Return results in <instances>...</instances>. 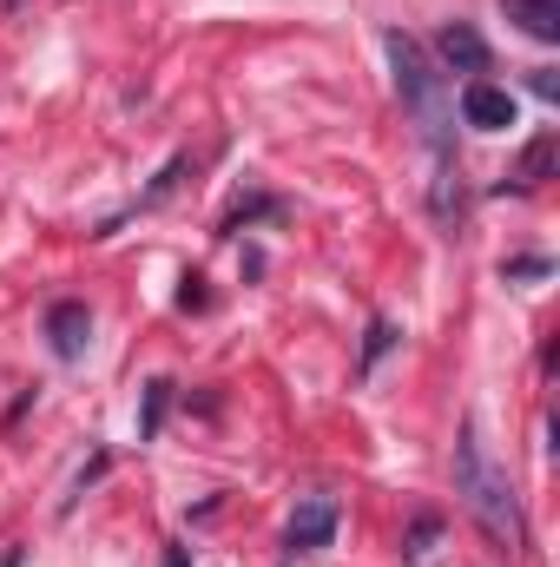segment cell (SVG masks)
<instances>
[{"mask_svg":"<svg viewBox=\"0 0 560 567\" xmlns=\"http://www.w3.org/2000/svg\"><path fill=\"white\" fill-rule=\"evenodd\" d=\"M455 495H462V508L475 515V528H481L501 555H528V515H521V502H515V482L488 462L475 423H462V435H455Z\"/></svg>","mask_w":560,"mask_h":567,"instance_id":"6da1fadb","label":"cell"},{"mask_svg":"<svg viewBox=\"0 0 560 567\" xmlns=\"http://www.w3.org/2000/svg\"><path fill=\"white\" fill-rule=\"evenodd\" d=\"M383 47H390V66H396V93H403V106L416 113L422 140L435 152V165L455 178V106H448V86H442V66L428 60V47H422L416 33H383Z\"/></svg>","mask_w":560,"mask_h":567,"instance_id":"7a4b0ae2","label":"cell"},{"mask_svg":"<svg viewBox=\"0 0 560 567\" xmlns=\"http://www.w3.org/2000/svg\"><path fill=\"white\" fill-rule=\"evenodd\" d=\"M86 343H93V310H86L80 297H60V303L46 310V350H53L60 363H80Z\"/></svg>","mask_w":560,"mask_h":567,"instance_id":"3957f363","label":"cell"},{"mask_svg":"<svg viewBox=\"0 0 560 567\" xmlns=\"http://www.w3.org/2000/svg\"><path fill=\"white\" fill-rule=\"evenodd\" d=\"M462 120H468L475 133H508V126H515V93L495 86V80H468V86H462Z\"/></svg>","mask_w":560,"mask_h":567,"instance_id":"277c9868","label":"cell"},{"mask_svg":"<svg viewBox=\"0 0 560 567\" xmlns=\"http://www.w3.org/2000/svg\"><path fill=\"white\" fill-rule=\"evenodd\" d=\"M330 542H336V502H330V495L297 502V515H290V548L310 555V548H330Z\"/></svg>","mask_w":560,"mask_h":567,"instance_id":"5b68a950","label":"cell"},{"mask_svg":"<svg viewBox=\"0 0 560 567\" xmlns=\"http://www.w3.org/2000/svg\"><path fill=\"white\" fill-rule=\"evenodd\" d=\"M435 53H442V66H455V73H488V40H481L468 20H448V27L435 33Z\"/></svg>","mask_w":560,"mask_h":567,"instance_id":"8992f818","label":"cell"},{"mask_svg":"<svg viewBox=\"0 0 560 567\" xmlns=\"http://www.w3.org/2000/svg\"><path fill=\"white\" fill-rule=\"evenodd\" d=\"M501 7L528 40H548V47L560 40V0H501Z\"/></svg>","mask_w":560,"mask_h":567,"instance_id":"52a82bcc","label":"cell"},{"mask_svg":"<svg viewBox=\"0 0 560 567\" xmlns=\"http://www.w3.org/2000/svg\"><path fill=\"white\" fill-rule=\"evenodd\" d=\"M554 152H560V140H554V133L528 140V152H521V165H515V178H521V185H541V178L554 172Z\"/></svg>","mask_w":560,"mask_h":567,"instance_id":"ba28073f","label":"cell"},{"mask_svg":"<svg viewBox=\"0 0 560 567\" xmlns=\"http://www.w3.org/2000/svg\"><path fill=\"white\" fill-rule=\"evenodd\" d=\"M165 410H172V383L158 377V383H145V410H139V435H145V442L165 429Z\"/></svg>","mask_w":560,"mask_h":567,"instance_id":"9c48e42d","label":"cell"},{"mask_svg":"<svg viewBox=\"0 0 560 567\" xmlns=\"http://www.w3.org/2000/svg\"><path fill=\"white\" fill-rule=\"evenodd\" d=\"M390 343H396V323H383V317H376V323H370V337H363V370H370V363H383V357H390Z\"/></svg>","mask_w":560,"mask_h":567,"instance_id":"30bf717a","label":"cell"},{"mask_svg":"<svg viewBox=\"0 0 560 567\" xmlns=\"http://www.w3.org/2000/svg\"><path fill=\"white\" fill-rule=\"evenodd\" d=\"M435 535H442L435 522H416V528H409V561H428V548H435Z\"/></svg>","mask_w":560,"mask_h":567,"instance_id":"8fae6325","label":"cell"},{"mask_svg":"<svg viewBox=\"0 0 560 567\" xmlns=\"http://www.w3.org/2000/svg\"><path fill=\"white\" fill-rule=\"evenodd\" d=\"M501 278H548V258H508Z\"/></svg>","mask_w":560,"mask_h":567,"instance_id":"7c38bea8","label":"cell"},{"mask_svg":"<svg viewBox=\"0 0 560 567\" xmlns=\"http://www.w3.org/2000/svg\"><path fill=\"white\" fill-rule=\"evenodd\" d=\"M165 567H191V561H185V548H172V555H165Z\"/></svg>","mask_w":560,"mask_h":567,"instance_id":"4fadbf2b","label":"cell"}]
</instances>
